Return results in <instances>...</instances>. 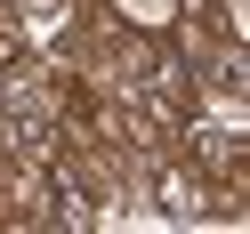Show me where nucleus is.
I'll use <instances>...</instances> for the list:
<instances>
[{
    "mask_svg": "<svg viewBox=\"0 0 250 234\" xmlns=\"http://www.w3.org/2000/svg\"><path fill=\"white\" fill-rule=\"evenodd\" d=\"M121 8H129V17H137V24H162V17H169V8H178V0H121Z\"/></svg>",
    "mask_w": 250,
    "mask_h": 234,
    "instance_id": "f257e3e1",
    "label": "nucleus"
}]
</instances>
